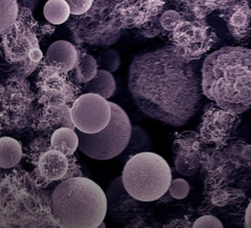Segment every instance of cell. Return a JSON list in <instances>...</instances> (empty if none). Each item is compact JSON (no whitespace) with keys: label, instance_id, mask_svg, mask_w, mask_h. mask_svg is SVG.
Returning a JSON list of instances; mask_svg holds the SVG:
<instances>
[{"label":"cell","instance_id":"1","mask_svg":"<svg viewBox=\"0 0 251 228\" xmlns=\"http://www.w3.org/2000/svg\"><path fill=\"white\" fill-rule=\"evenodd\" d=\"M134 83L132 92L140 108L164 123L185 125L200 108L201 69L178 55L174 46L146 57Z\"/></svg>","mask_w":251,"mask_h":228},{"label":"cell","instance_id":"2","mask_svg":"<svg viewBox=\"0 0 251 228\" xmlns=\"http://www.w3.org/2000/svg\"><path fill=\"white\" fill-rule=\"evenodd\" d=\"M201 85L204 95L227 111L240 114L251 108V49L224 46L209 54Z\"/></svg>","mask_w":251,"mask_h":228},{"label":"cell","instance_id":"3","mask_svg":"<svg viewBox=\"0 0 251 228\" xmlns=\"http://www.w3.org/2000/svg\"><path fill=\"white\" fill-rule=\"evenodd\" d=\"M107 208V197L101 187L81 176L63 180L51 196L52 216L63 228L99 227Z\"/></svg>","mask_w":251,"mask_h":228},{"label":"cell","instance_id":"4","mask_svg":"<svg viewBox=\"0 0 251 228\" xmlns=\"http://www.w3.org/2000/svg\"><path fill=\"white\" fill-rule=\"evenodd\" d=\"M122 179L131 197L147 202L161 199L168 192L172 171L161 155L151 151H140L127 159Z\"/></svg>","mask_w":251,"mask_h":228},{"label":"cell","instance_id":"5","mask_svg":"<svg viewBox=\"0 0 251 228\" xmlns=\"http://www.w3.org/2000/svg\"><path fill=\"white\" fill-rule=\"evenodd\" d=\"M110 105L112 116L103 130L94 134L76 131L78 149L94 159L106 160L120 155L131 139L132 127L127 114L120 105L111 101Z\"/></svg>","mask_w":251,"mask_h":228},{"label":"cell","instance_id":"6","mask_svg":"<svg viewBox=\"0 0 251 228\" xmlns=\"http://www.w3.org/2000/svg\"><path fill=\"white\" fill-rule=\"evenodd\" d=\"M171 39L178 55L186 60H198L217 41V35L204 19H183L172 31Z\"/></svg>","mask_w":251,"mask_h":228},{"label":"cell","instance_id":"7","mask_svg":"<svg viewBox=\"0 0 251 228\" xmlns=\"http://www.w3.org/2000/svg\"><path fill=\"white\" fill-rule=\"evenodd\" d=\"M72 120L76 130L94 134L103 130L110 122L112 108L103 96L85 92L77 97L71 107Z\"/></svg>","mask_w":251,"mask_h":228},{"label":"cell","instance_id":"8","mask_svg":"<svg viewBox=\"0 0 251 228\" xmlns=\"http://www.w3.org/2000/svg\"><path fill=\"white\" fill-rule=\"evenodd\" d=\"M240 122L236 113L227 111L217 104L205 108L200 126V138L210 143H223L234 133Z\"/></svg>","mask_w":251,"mask_h":228},{"label":"cell","instance_id":"9","mask_svg":"<svg viewBox=\"0 0 251 228\" xmlns=\"http://www.w3.org/2000/svg\"><path fill=\"white\" fill-rule=\"evenodd\" d=\"M75 161L72 155H67L50 146L49 149L39 153L35 160V176L43 183L65 180L75 177L73 163Z\"/></svg>","mask_w":251,"mask_h":228},{"label":"cell","instance_id":"10","mask_svg":"<svg viewBox=\"0 0 251 228\" xmlns=\"http://www.w3.org/2000/svg\"><path fill=\"white\" fill-rule=\"evenodd\" d=\"M220 17L235 41L244 43L251 38V0H232L220 9Z\"/></svg>","mask_w":251,"mask_h":228},{"label":"cell","instance_id":"11","mask_svg":"<svg viewBox=\"0 0 251 228\" xmlns=\"http://www.w3.org/2000/svg\"><path fill=\"white\" fill-rule=\"evenodd\" d=\"M78 58V53L74 44L66 40H57L46 51V62L60 72L71 71Z\"/></svg>","mask_w":251,"mask_h":228},{"label":"cell","instance_id":"12","mask_svg":"<svg viewBox=\"0 0 251 228\" xmlns=\"http://www.w3.org/2000/svg\"><path fill=\"white\" fill-rule=\"evenodd\" d=\"M40 127L43 131L52 133L62 127L75 129V127L72 120L71 108L66 104L48 105L43 109Z\"/></svg>","mask_w":251,"mask_h":228},{"label":"cell","instance_id":"13","mask_svg":"<svg viewBox=\"0 0 251 228\" xmlns=\"http://www.w3.org/2000/svg\"><path fill=\"white\" fill-rule=\"evenodd\" d=\"M187 19H204L209 13L220 10L232 0H176Z\"/></svg>","mask_w":251,"mask_h":228},{"label":"cell","instance_id":"14","mask_svg":"<svg viewBox=\"0 0 251 228\" xmlns=\"http://www.w3.org/2000/svg\"><path fill=\"white\" fill-rule=\"evenodd\" d=\"M78 135L75 129L62 127L52 133L50 146L67 155H73L78 148Z\"/></svg>","mask_w":251,"mask_h":228},{"label":"cell","instance_id":"15","mask_svg":"<svg viewBox=\"0 0 251 228\" xmlns=\"http://www.w3.org/2000/svg\"><path fill=\"white\" fill-rule=\"evenodd\" d=\"M116 89V81L111 72L100 69L97 71L95 77L85 84L84 91L96 93L104 98L111 97Z\"/></svg>","mask_w":251,"mask_h":228},{"label":"cell","instance_id":"16","mask_svg":"<svg viewBox=\"0 0 251 228\" xmlns=\"http://www.w3.org/2000/svg\"><path fill=\"white\" fill-rule=\"evenodd\" d=\"M21 143L11 137L0 138V168L9 169L16 166L22 159Z\"/></svg>","mask_w":251,"mask_h":228},{"label":"cell","instance_id":"17","mask_svg":"<svg viewBox=\"0 0 251 228\" xmlns=\"http://www.w3.org/2000/svg\"><path fill=\"white\" fill-rule=\"evenodd\" d=\"M98 71L96 59L90 54L78 56L75 67L71 70V77L77 84H86L92 80Z\"/></svg>","mask_w":251,"mask_h":228},{"label":"cell","instance_id":"18","mask_svg":"<svg viewBox=\"0 0 251 228\" xmlns=\"http://www.w3.org/2000/svg\"><path fill=\"white\" fill-rule=\"evenodd\" d=\"M43 14L49 23L60 25L68 20L71 10L66 0H48L44 5Z\"/></svg>","mask_w":251,"mask_h":228},{"label":"cell","instance_id":"19","mask_svg":"<svg viewBox=\"0 0 251 228\" xmlns=\"http://www.w3.org/2000/svg\"><path fill=\"white\" fill-rule=\"evenodd\" d=\"M18 10L17 0H0V34L12 28L17 19Z\"/></svg>","mask_w":251,"mask_h":228},{"label":"cell","instance_id":"20","mask_svg":"<svg viewBox=\"0 0 251 228\" xmlns=\"http://www.w3.org/2000/svg\"><path fill=\"white\" fill-rule=\"evenodd\" d=\"M97 64L101 66L104 70H107L109 72H115L121 63L119 54L113 50V49H107L103 50L98 54V57L96 59Z\"/></svg>","mask_w":251,"mask_h":228},{"label":"cell","instance_id":"21","mask_svg":"<svg viewBox=\"0 0 251 228\" xmlns=\"http://www.w3.org/2000/svg\"><path fill=\"white\" fill-rule=\"evenodd\" d=\"M183 19H185V16L182 12H178L176 10H167L162 13L159 21L161 27L165 30L172 31Z\"/></svg>","mask_w":251,"mask_h":228},{"label":"cell","instance_id":"22","mask_svg":"<svg viewBox=\"0 0 251 228\" xmlns=\"http://www.w3.org/2000/svg\"><path fill=\"white\" fill-rule=\"evenodd\" d=\"M168 191L172 198L176 200H182L188 195L190 191V186L186 180L182 178H176L171 181Z\"/></svg>","mask_w":251,"mask_h":228},{"label":"cell","instance_id":"23","mask_svg":"<svg viewBox=\"0 0 251 228\" xmlns=\"http://www.w3.org/2000/svg\"><path fill=\"white\" fill-rule=\"evenodd\" d=\"M194 228H199V227H210V228H222L224 225L223 223L214 215L207 214L200 216L197 218L191 225Z\"/></svg>","mask_w":251,"mask_h":228},{"label":"cell","instance_id":"24","mask_svg":"<svg viewBox=\"0 0 251 228\" xmlns=\"http://www.w3.org/2000/svg\"><path fill=\"white\" fill-rule=\"evenodd\" d=\"M66 1L70 6L71 14L81 15L90 9L93 0H66Z\"/></svg>","mask_w":251,"mask_h":228},{"label":"cell","instance_id":"25","mask_svg":"<svg viewBox=\"0 0 251 228\" xmlns=\"http://www.w3.org/2000/svg\"><path fill=\"white\" fill-rule=\"evenodd\" d=\"M245 227L251 228V202L248 204L245 213Z\"/></svg>","mask_w":251,"mask_h":228}]
</instances>
